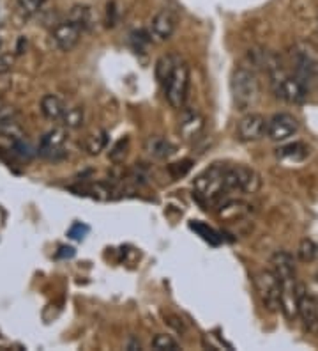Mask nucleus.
I'll list each match as a JSON object with an SVG mask.
<instances>
[{"label": "nucleus", "mask_w": 318, "mask_h": 351, "mask_svg": "<svg viewBox=\"0 0 318 351\" xmlns=\"http://www.w3.org/2000/svg\"><path fill=\"white\" fill-rule=\"evenodd\" d=\"M189 227H191V229H193V231L196 232V234L202 236V240H205V241H207V243L214 245V247L221 243V236L217 234V232L214 231L212 227H209L207 223H204V222H191Z\"/></svg>", "instance_id": "24"}, {"label": "nucleus", "mask_w": 318, "mask_h": 351, "mask_svg": "<svg viewBox=\"0 0 318 351\" xmlns=\"http://www.w3.org/2000/svg\"><path fill=\"white\" fill-rule=\"evenodd\" d=\"M0 135L5 138H11V141L25 137V133H23V128L20 126L18 119L0 121Z\"/></svg>", "instance_id": "26"}, {"label": "nucleus", "mask_w": 318, "mask_h": 351, "mask_svg": "<svg viewBox=\"0 0 318 351\" xmlns=\"http://www.w3.org/2000/svg\"><path fill=\"white\" fill-rule=\"evenodd\" d=\"M297 254H299V259H301V261L311 263L318 254L317 243H315L313 240H310V238H306V240H302L301 245H299Z\"/></svg>", "instance_id": "27"}, {"label": "nucleus", "mask_w": 318, "mask_h": 351, "mask_svg": "<svg viewBox=\"0 0 318 351\" xmlns=\"http://www.w3.org/2000/svg\"><path fill=\"white\" fill-rule=\"evenodd\" d=\"M41 112L50 121H60L66 112V105L55 95H47L41 99Z\"/></svg>", "instance_id": "20"}, {"label": "nucleus", "mask_w": 318, "mask_h": 351, "mask_svg": "<svg viewBox=\"0 0 318 351\" xmlns=\"http://www.w3.org/2000/svg\"><path fill=\"white\" fill-rule=\"evenodd\" d=\"M127 149H129V138L124 137V138H120L119 142H115L108 156H110V160L114 163H120V162H124V158H126Z\"/></svg>", "instance_id": "29"}, {"label": "nucleus", "mask_w": 318, "mask_h": 351, "mask_svg": "<svg viewBox=\"0 0 318 351\" xmlns=\"http://www.w3.org/2000/svg\"><path fill=\"white\" fill-rule=\"evenodd\" d=\"M293 71L299 80L304 82L306 86H310L311 78H315V73H317V62L310 51L304 48H297L293 53Z\"/></svg>", "instance_id": "13"}, {"label": "nucleus", "mask_w": 318, "mask_h": 351, "mask_svg": "<svg viewBox=\"0 0 318 351\" xmlns=\"http://www.w3.org/2000/svg\"><path fill=\"white\" fill-rule=\"evenodd\" d=\"M68 138V133L64 128H53L41 138L39 149H51V147H62Z\"/></svg>", "instance_id": "23"}, {"label": "nucleus", "mask_w": 318, "mask_h": 351, "mask_svg": "<svg viewBox=\"0 0 318 351\" xmlns=\"http://www.w3.org/2000/svg\"><path fill=\"white\" fill-rule=\"evenodd\" d=\"M144 149L148 156H153L156 160H168L177 153V146H175L174 142L161 137V135L148 137L144 144Z\"/></svg>", "instance_id": "15"}, {"label": "nucleus", "mask_w": 318, "mask_h": 351, "mask_svg": "<svg viewBox=\"0 0 318 351\" xmlns=\"http://www.w3.org/2000/svg\"><path fill=\"white\" fill-rule=\"evenodd\" d=\"M75 249L72 247H60L59 252H57V257L59 259H71V257H75Z\"/></svg>", "instance_id": "37"}, {"label": "nucleus", "mask_w": 318, "mask_h": 351, "mask_svg": "<svg viewBox=\"0 0 318 351\" xmlns=\"http://www.w3.org/2000/svg\"><path fill=\"white\" fill-rule=\"evenodd\" d=\"M299 317L302 319L304 326L310 332L317 334L318 332V304L311 298L310 295H306L304 287L299 284Z\"/></svg>", "instance_id": "12"}, {"label": "nucleus", "mask_w": 318, "mask_h": 351, "mask_svg": "<svg viewBox=\"0 0 318 351\" xmlns=\"http://www.w3.org/2000/svg\"><path fill=\"white\" fill-rule=\"evenodd\" d=\"M108 133L105 132V130H96V132H92L90 135H87L83 141V147L85 151L89 154H99L103 149L106 147V144H108Z\"/></svg>", "instance_id": "21"}, {"label": "nucleus", "mask_w": 318, "mask_h": 351, "mask_svg": "<svg viewBox=\"0 0 318 351\" xmlns=\"http://www.w3.org/2000/svg\"><path fill=\"white\" fill-rule=\"evenodd\" d=\"M181 119H178V132L186 141H195L202 135L205 128V117L196 108H181Z\"/></svg>", "instance_id": "9"}, {"label": "nucleus", "mask_w": 318, "mask_h": 351, "mask_svg": "<svg viewBox=\"0 0 318 351\" xmlns=\"http://www.w3.org/2000/svg\"><path fill=\"white\" fill-rule=\"evenodd\" d=\"M251 213V206L242 201H228L221 206L220 217L228 222H237V220L246 219L248 215Z\"/></svg>", "instance_id": "17"}, {"label": "nucleus", "mask_w": 318, "mask_h": 351, "mask_svg": "<svg viewBox=\"0 0 318 351\" xmlns=\"http://www.w3.org/2000/svg\"><path fill=\"white\" fill-rule=\"evenodd\" d=\"M0 47H2V38H0Z\"/></svg>", "instance_id": "42"}, {"label": "nucleus", "mask_w": 318, "mask_h": 351, "mask_svg": "<svg viewBox=\"0 0 318 351\" xmlns=\"http://www.w3.org/2000/svg\"><path fill=\"white\" fill-rule=\"evenodd\" d=\"M44 2L47 0H16V11L23 18L36 16L42 9Z\"/></svg>", "instance_id": "25"}, {"label": "nucleus", "mask_w": 318, "mask_h": 351, "mask_svg": "<svg viewBox=\"0 0 318 351\" xmlns=\"http://www.w3.org/2000/svg\"><path fill=\"white\" fill-rule=\"evenodd\" d=\"M13 151L18 154V156H21V158H25V160H30L36 154V149L32 147V144H30L29 141H25V137L13 141Z\"/></svg>", "instance_id": "30"}, {"label": "nucleus", "mask_w": 318, "mask_h": 351, "mask_svg": "<svg viewBox=\"0 0 318 351\" xmlns=\"http://www.w3.org/2000/svg\"><path fill=\"white\" fill-rule=\"evenodd\" d=\"M272 80V86H274V93L278 98H281L283 101L292 103V105H301L308 98V86L304 82H301L299 78L293 75L289 77L284 75L283 69H278L274 73L269 75Z\"/></svg>", "instance_id": "4"}, {"label": "nucleus", "mask_w": 318, "mask_h": 351, "mask_svg": "<svg viewBox=\"0 0 318 351\" xmlns=\"http://www.w3.org/2000/svg\"><path fill=\"white\" fill-rule=\"evenodd\" d=\"M42 158L50 160V162H59L68 156V151H64V147H51V149H38Z\"/></svg>", "instance_id": "32"}, {"label": "nucleus", "mask_w": 318, "mask_h": 351, "mask_svg": "<svg viewBox=\"0 0 318 351\" xmlns=\"http://www.w3.org/2000/svg\"><path fill=\"white\" fill-rule=\"evenodd\" d=\"M175 29H177V16L174 14V11L161 9L150 22V38L163 43V41H168L174 36Z\"/></svg>", "instance_id": "10"}, {"label": "nucleus", "mask_w": 318, "mask_h": 351, "mask_svg": "<svg viewBox=\"0 0 318 351\" xmlns=\"http://www.w3.org/2000/svg\"><path fill=\"white\" fill-rule=\"evenodd\" d=\"M226 165L221 163H214L212 167L204 171L195 180V195L202 204L205 206H214L223 199L226 190Z\"/></svg>", "instance_id": "1"}, {"label": "nucleus", "mask_w": 318, "mask_h": 351, "mask_svg": "<svg viewBox=\"0 0 318 351\" xmlns=\"http://www.w3.org/2000/svg\"><path fill=\"white\" fill-rule=\"evenodd\" d=\"M232 96L237 110L246 112L259 101L260 82L250 68H237L232 75Z\"/></svg>", "instance_id": "2"}, {"label": "nucleus", "mask_w": 318, "mask_h": 351, "mask_svg": "<svg viewBox=\"0 0 318 351\" xmlns=\"http://www.w3.org/2000/svg\"><path fill=\"white\" fill-rule=\"evenodd\" d=\"M299 132V121L287 112L276 114L267 123V137L274 142H284Z\"/></svg>", "instance_id": "7"}, {"label": "nucleus", "mask_w": 318, "mask_h": 351, "mask_svg": "<svg viewBox=\"0 0 318 351\" xmlns=\"http://www.w3.org/2000/svg\"><path fill=\"white\" fill-rule=\"evenodd\" d=\"M2 105H4V101H2V99H0V107H2Z\"/></svg>", "instance_id": "41"}, {"label": "nucleus", "mask_w": 318, "mask_h": 351, "mask_svg": "<svg viewBox=\"0 0 318 351\" xmlns=\"http://www.w3.org/2000/svg\"><path fill=\"white\" fill-rule=\"evenodd\" d=\"M310 154V147L302 144V142H292V144H287V146H281L276 153V156L283 162H302V160L308 158Z\"/></svg>", "instance_id": "19"}, {"label": "nucleus", "mask_w": 318, "mask_h": 351, "mask_svg": "<svg viewBox=\"0 0 318 351\" xmlns=\"http://www.w3.org/2000/svg\"><path fill=\"white\" fill-rule=\"evenodd\" d=\"M14 59L11 53H0V75L8 73L9 69L13 68Z\"/></svg>", "instance_id": "35"}, {"label": "nucleus", "mask_w": 318, "mask_h": 351, "mask_svg": "<svg viewBox=\"0 0 318 351\" xmlns=\"http://www.w3.org/2000/svg\"><path fill=\"white\" fill-rule=\"evenodd\" d=\"M256 298L269 313L281 308V282L272 270H260L253 277Z\"/></svg>", "instance_id": "3"}, {"label": "nucleus", "mask_w": 318, "mask_h": 351, "mask_svg": "<svg viewBox=\"0 0 318 351\" xmlns=\"http://www.w3.org/2000/svg\"><path fill=\"white\" fill-rule=\"evenodd\" d=\"M60 121H62L64 128H68V130L81 128V125H83V121H85V110L81 107H78V105L66 108V112H64V116Z\"/></svg>", "instance_id": "22"}, {"label": "nucleus", "mask_w": 318, "mask_h": 351, "mask_svg": "<svg viewBox=\"0 0 318 351\" xmlns=\"http://www.w3.org/2000/svg\"><path fill=\"white\" fill-rule=\"evenodd\" d=\"M191 167H193V162H191V160H183V162H177V163H172V165H168V172L174 176L175 180H178V178L186 176L187 172L191 171Z\"/></svg>", "instance_id": "31"}, {"label": "nucleus", "mask_w": 318, "mask_h": 351, "mask_svg": "<svg viewBox=\"0 0 318 351\" xmlns=\"http://www.w3.org/2000/svg\"><path fill=\"white\" fill-rule=\"evenodd\" d=\"M315 78H317V80H318V64H317V73H315Z\"/></svg>", "instance_id": "40"}, {"label": "nucleus", "mask_w": 318, "mask_h": 351, "mask_svg": "<svg viewBox=\"0 0 318 351\" xmlns=\"http://www.w3.org/2000/svg\"><path fill=\"white\" fill-rule=\"evenodd\" d=\"M153 348L157 351H177L178 343L172 337V335L157 334L156 337L153 339Z\"/></svg>", "instance_id": "28"}, {"label": "nucleus", "mask_w": 318, "mask_h": 351, "mask_svg": "<svg viewBox=\"0 0 318 351\" xmlns=\"http://www.w3.org/2000/svg\"><path fill=\"white\" fill-rule=\"evenodd\" d=\"M23 45H27V39L20 38V41H18V48H16L18 53H23Z\"/></svg>", "instance_id": "39"}, {"label": "nucleus", "mask_w": 318, "mask_h": 351, "mask_svg": "<svg viewBox=\"0 0 318 351\" xmlns=\"http://www.w3.org/2000/svg\"><path fill=\"white\" fill-rule=\"evenodd\" d=\"M267 123L269 121L260 114H246L237 125L239 141L254 142L265 137L267 135Z\"/></svg>", "instance_id": "8"}, {"label": "nucleus", "mask_w": 318, "mask_h": 351, "mask_svg": "<svg viewBox=\"0 0 318 351\" xmlns=\"http://www.w3.org/2000/svg\"><path fill=\"white\" fill-rule=\"evenodd\" d=\"M68 20L71 23H75L78 29H81V32H83V30H89L90 27L94 25L92 8H90V5H87V4L72 5V8L69 9Z\"/></svg>", "instance_id": "16"}, {"label": "nucleus", "mask_w": 318, "mask_h": 351, "mask_svg": "<svg viewBox=\"0 0 318 351\" xmlns=\"http://www.w3.org/2000/svg\"><path fill=\"white\" fill-rule=\"evenodd\" d=\"M226 190L228 192H241V193H256L260 189V176L254 169L246 167V165H233L226 167L225 174Z\"/></svg>", "instance_id": "5"}, {"label": "nucleus", "mask_w": 318, "mask_h": 351, "mask_svg": "<svg viewBox=\"0 0 318 351\" xmlns=\"http://www.w3.org/2000/svg\"><path fill=\"white\" fill-rule=\"evenodd\" d=\"M126 348H127V350L136 351V350H140L142 344H140V341H138V339L131 337V339H129V341H127V343H126Z\"/></svg>", "instance_id": "38"}, {"label": "nucleus", "mask_w": 318, "mask_h": 351, "mask_svg": "<svg viewBox=\"0 0 318 351\" xmlns=\"http://www.w3.org/2000/svg\"><path fill=\"white\" fill-rule=\"evenodd\" d=\"M272 271L276 277L280 278L281 284L295 282V265H293V257L284 250H278L274 256L271 257Z\"/></svg>", "instance_id": "14"}, {"label": "nucleus", "mask_w": 318, "mask_h": 351, "mask_svg": "<svg viewBox=\"0 0 318 351\" xmlns=\"http://www.w3.org/2000/svg\"><path fill=\"white\" fill-rule=\"evenodd\" d=\"M89 231H90L89 226H85V223H81V222H75L71 227H69L68 236L69 238H72V240L81 241L85 236L89 234Z\"/></svg>", "instance_id": "33"}, {"label": "nucleus", "mask_w": 318, "mask_h": 351, "mask_svg": "<svg viewBox=\"0 0 318 351\" xmlns=\"http://www.w3.org/2000/svg\"><path fill=\"white\" fill-rule=\"evenodd\" d=\"M166 322H168L170 326H174V328L177 330V332H181V334H184V332H186V325H184V322L178 316H174V314H168V316H166Z\"/></svg>", "instance_id": "36"}, {"label": "nucleus", "mask_w": 318, "mask_h": 351, "mask_svg": "<svg viewBox=\"0 0 318 351\" xmlns=\"http://www.w3.org/2000/svg\"><path fill=\"white\" fill-rule=\"evenodd\" d=\"M183 62V59L175 53H168V56H163L161 59L156 62V78L157 82L165 86L168 78L174 75V71L177 69V66Z\"/></svg>", "instance_id": "18"}, {"label": "nucleus", "mask_w": 318, "mask_h": 351, "mask_svg": "<svg viewBox=\"0 0 318 351\" xmlns=\"http://www.w3.org/2000/svg\"><path fill=\"white\" fill-rule=\"evenodd\" d=\"M80 36H81V29H78L75 23L68 22H62L59 25L53 27L51 30V39H53V43L59 50L62 51H71L72 48L77 47L78 41H80Z\"/></svg>", "instance_id": "11"}, {"label": "nucleus", "mask_w": 318, "mask_h": 351, "mask_svg": "<svg viewBox=\"0 0 318 351\" xmlns=\"http://www.w3.org/2000/svg\"><path fill=\"white\" fill-rule=\"evenodd\" d=\"M18 110L14 107H9V105H2L0 107V121H11L18 119Z\"/></svg>", "instance_id": "34"}, {"label": "nucleus", "mask_w": 318, "mask_h": 351, "mask_svg": "<svg viewBox=\"0 0 318 351\" xmlns=\"http://www.w3.org/2000/svg\"><path fill=\"white\" fill-rule=\"evenodd\" d=\"M163 89H165V96L170 105L181 110L186 103L187 89H189V66L186 62H181L174 75L163 86Z\"/></svg>", "instance_id": "6"}]
</instances>
